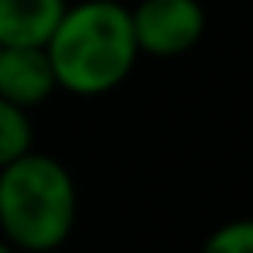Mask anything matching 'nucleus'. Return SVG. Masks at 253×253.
I'll use <instances>...</instances> for the list:
<instances>
[{
  "label": "nucleus",
  "instance_id": "nucleus-7",
  "mask_svg": "<svg viewBox=\"0 0 253 253\" xmlns=\"http://www.w3.org/2000/svg\"><path fill=\"white\" fill-rule=\"evenodd\" d=\"M198 253H253V218H232L211 229Z\"/></svg>",
  "mask_w": 253,
  "mask_h": 253
},
{
  "label": "nucleus",
  "instance_id": "nucleus-2",
  "mask_svg": "<svg viewBox=\"0 0 253 253\" xmlns=\"http://www.w3.org/2000/svg\"><path fill=\"white\" fill-rule=\"evenodd\" d=\"M77 180L49 153H25L0 170V236L18 253H52L77 225Z\"/></svg>",
  "mask_w": 253,
  "mask_h": 253
},
{
  "label": "nucleus",
  "instance_id": "nucleus-4",
  "mask_svg": "<svg viewBox=\"0 0 253 253\" xmlns=\"http://www.w3.org/2000/svg\"><path fill=\"white\" fill-rule=\"evenodd\" d=\"M59 90L56 70L45 45H11L0 49V97L21 111L42 108Z\"/></svg>",
  "mask_w": 253,
  "mask_h": 253
},
{
  "label": "nucleus",
  "instance_id": "nucleus-5",
  "mask_svg": "<svg viewBox=\"0 0 253 253\" xmlns=\"http://www.w3.org/2000/svg\"><path fill=\"white\" fill-rule=\"evenodd\" d=\"M66 11V0H0V49L45 45Z\"/></svg>",
  "mask_w": 253,
  "mask_h": 253
},
{
  "label": "nucleus",
  "instance_id": "nucleus-1",
  "mask_svg": "<svg viewBox=\"0 0 253 253\" xmlns=\"http://www.w3.org/2000/svg\"><path fill=\"white\" fill-rule=\"evenodd\" d=\"M45 52L59 90L73 97H104L118 90L139 59L128 7L118 0L66 4L56 32L45 42Z\"/></svg>",
  "mask_w": 253,
  "mask_h": 253
},
{
  "label": "nucleus",
  "instance_id": "nucleus-6",
  "mask_svg": "<svg viewBox=\"0 0 253 253\" xmlns=\"http://www.w3.org/2000/svg\"><path fill=\"white\" fill-rule=\"evenodd\" d=\"M35 149V125H32V111L14 108L11 101L0 97V170L7 163H14L18 156Z\"/></svg>",
  "mask_w": 253,
  "mask_h": 253
},
{
  "label": "nucleus",
  "instance_id": "nucleus-8",
  "mask_svg": "<svg viewBox=\"0 0 253 253\" xmlns=\"http://www.w3.org/2000/svg\"><path fill=\"white\" fill-rule=\"evenodd\" d=\"M0 253H18V250H14V246H11V243H7L4 236H0Z\"/></svg>",
  "mask_w": 253,
  "mask_h": 253
},
{
  "label": "nucleus",
  "instance_id": "nucleus-3",
  "mask_svg": "<svg viewBox=\"0 0 253 253\" xmlns=\"http://www.w3.org/2000/svg\"><path fill=\"white\" fill-rule=\"evenodd\" d=\"M128 18L139 56L153 59L187 56L208 28L201 0H139L135 7H128Z\"/></svg>",
  "mask_w": 253,
  "mask_h": 253
}]
</instances>
